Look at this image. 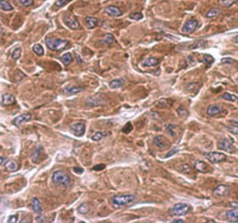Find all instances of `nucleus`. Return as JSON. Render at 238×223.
<instances>
[{
    "instance_id": "2eb2a0df",
    "label": "nucleus",
    "mask_w": 238,
    "mask_h": 223,
    "mask_svg": "<svg viewBox=\"0 0 238 223\" xmlns=\"http://www.w3.org/2000/svg\"><path fill=\"white\" fill-rule=\"evenodd\" d=\"M158 62H160V61H158L156 58L149 56V58H147L145 60H143L140 65H142V67H155Z\"/></svg>"
},
{
    "instance_id": "c9c22d12",
    "label": "nucleus",
    "mask_w": 238,
    "mask_h": 223,
    "mask_svg": "<svg viewBox=\"0 0 238 223\" xmlns=\"http://www.w3.org/2000/svg\"><path fill=\"white\" fill-rule=\"evenodd\" d=\"M203 62H205L206 65H211L212 62H213V56L212 55H208V54H205V55H203Z\"/></svg>"
},
{
    "instance_id": "a19ab883",
    "label": "nucleus",
    "mask_w": 238,
    "mask_h": 223,
    "mask_svg": "<svg viewBox=\"0 0 238 223\" xmlns=\"http://www.w3.org/2000/svg\"><path fill=\"white\" fill-rule=\"evenodd\" d=\"M228 130H229L231 134L238 135V125H229V127H228Z\"/></svg>"
},
{
    "instance_id": "72a5a7b5",
    "label": "nucleus",
    "mask_w": 238,
    "mask_h": 223,
    "mask_svg": "<svg viewBox=\"0 0 238 223\" xmlns=\"http://www.w3.org/2000/svg\"><path fill=\"white\" fill-rule=\"evenodd\" d=\"M72 60H73V56H72L70 53H66L65 55H62V62H63L66 66H68V65L72 62Z\"/></svg>"
},
{
    "instance_id": "37998d69",
    "label": "nucleus",
    "mask_w": 238,
    "mask_h": 223,
    "mask_svg": "<svg viewBox=\"0 0 238 223\" xmlns=\"http://www.w3.org/2000/svg\"><path fill=\"white\" fill-rule=\"evenodd\" d=\"M177 114L180 116H187L188 115V111H187L186 109H183V106H180V108L177 109Z\"/></svg>"
},
{
    "instance_id": "c85d7f7f",
    "label": "nucleus",
    "mask_w": 238,
    "mask_h": 223,
    "mask_svg": "<svg viewBox=\"0 0 238 223\" xmlns=\"http://www.w3.org/2000/svg\"><path fill=\"white\" fill-rule=\"evenodd\" d=\"M0 8L2 11H12V5L6 0H0Z\"/></svg>"
},
{
    "instance_id": "5701e85b",
    "label": "nucleus",
    "mask_w": 238,
    "mask_h": 223,
    "mask_svg": "<svg viewBox=\"0 0 238 223\" xmlns=\"http://www.w3.org/2000/svg\"><path fill=\"white\" fill-rule=\"evenodd\" d=\"M1 103H2V105H11V104H13L15 103V97L12 96V94H4L2 96V99H1Z\"/></svg>"
},
{
    "instance_id": "f704fd0d",
    "label": "nucleus",
    "mask_w": 238,
    "mask_h": 223,
    "mask_svg": "<svg viewBox=\"0 0 238 223\" xmlns=\"http://www.w3.org/2000/svg\"><path fill=\"white\" fill-rule=\"evenodd\" d=\"M20 55H22V48H16V49L12 51L11 58H13V60H18V58H20Z\"/></svg>"
},
{
    "instance_id": "393cba45",
    "label": "nucleus",
    "mask_w": 238,
    "mask_h": 223,
    "mask_svg": "<svg viewBox=\"0 0 238 223\" xmlns=\"http://www.w3.org/2000/svg\"><path fill=\"white\" fill-rule=\"evenodd\" d=\"M107 136L106 131H95L92 135V140L93 141H101Z\"/></svg>"
},
{
    "instance_id": "7c9ffc66",
    "label": "nucleus",
    "mask_w": 238,
    "mask_h": 223,
    "mask_svg": "<svg viewBox=\"0 0 238 223\" xmlns=\"http://www.w3.org/2000/svg\"><path fill=\"white\" fill-rule=\"evenodd\" d=\"M72 0H56L55 1V4H54V8L55 10H57L60 7H63V6H66L67 4H69Z\"/></svg>"
},
{
    "instance_id": "a878e982",
    "label": "nucleus",
    "mask_w": 238,
    "mask_h": 223,
    "mask_svg": "<svg viewBox=\"0 0 238 223\" xmlns=\"http://www.w3.org/2000/svg\"><path fill=\"white\" fill-rule=\"evenodd\" d=\"M6 169L10 171V172H16L19 169V165L17 164L16 161H8L6 164Z\"/></svg>"
},
{
    "instance_id": "aec40b11",
    "label": "nucleus",
    "mask_w": 238,
    "mask_h": 223,
    "mask_svg": "<svg viewBox=\"0 0 238 223\" xmlns=\"http://www.w3.org/2000/svg\"><path fill=\"white\" fill-rule=\"evenodd\" d=\"M85 22H86V26H87L88 29H94V28L98 25V19L94 18V17H87V18L85 19Z\"/></svg>"
},
{
    "instance_id": "6ab92c4d",
    "label": "nucleus",
    "mask_w": 238,
    "mask_h": 223,
    "mask_svg": "<svg viewBox=\"0 0 238 223\" xmlns=\"http://www.w3.org/2000/svg\"><path fill=\"white\" fill-rule=\"evenodd\" d=\"M207 44V42L205 41H195L186 44V49H199V48H203Z\"/></svg>"
},
{
    "instance_id": "ea45409f",
    "label": "nucleus",
    "mask_w": 238,
    "mask_h": 223,
    "mask_svg": "<svg viewBox=\"0 0 238 223\" xmlns=\"http://www.w3.org/2000/svg\"><path fill=\"white\" fill-rule=\"evenodd\" d=\"M77 210H79L80 214H87V211H88V205H87V204H81Z\"/></svg>"
},
{
    "instance_id": "f03ea898",
    "label": "nucleus",
    "mask_w": 238,
    "mask_h": 223,
    "mask_svg": "<svg viewBox=\"0 0 238 223\" xmlns=\"http://www.w3.org/2000/svg\"><path fill=\"white\" fill-rule=\"evenodd\" d=\"M51 182L55 185H61V186H65V187L70 186V184H72L69 175L65 173L63 171H55L51 175Z\"/></svg>"
},
{
    "instance_id": "79ce46f5",
    "label": "nucleus",
    "mask_w": 238,
    "mask_h": 223,
    "mask_svg": "<svg viewBox=\"0 0 238 223\" xmlns=\"http://www.w3.org/2000/svg\"><path fill=\"white\" fill-rule=\"evenodd\" d=\"M23 6H31L33 4V0H18Z\"/></svg>"
},
{
    "instance_id": "f3484780",
    "label": "nucleus",
    "mask_w": 238,
    "mask_h": 223,
    "mask_svg": "<svg viewBox=\"0 0 238 223\" xmlns=\"http://www.w3.org/2000/svg\"><path fill=\"white\" fill-rule=\"evenodd\" d=\"M31 207H32V210L37 214V215H40L42 214V205H41V202H40V199L38 198H32L31 199Z\"/></svg>"
},
{
    "instance_id": "39448f33",
    "label": "nucleus",
    "mask_w": 238,
    "mask_h": 223,
    "mask_svg": "<svg viewBox=\"0 0 238 223\" xmlns=\"http://www.w3.org/2000/svg\"><path fill=\"white\" fill-rule=\"evenodd\" d=\"M198 25H199V23H198L197 19H189L183 24L182 29H181V32L185 33V35H189L197 29Z\"/></svg>"
},
{
    "instance_id": "8fccbe9b",
    "label": "nucleus",
    "mask_w": 238,
    "mask_h": 223,
    "mask_svg": "<svg viewBox=\"0 0 238 223\" xmlns=\"http://www.w3.org/2000/svg\"><path fill=\"white\" fill-rule=\"evenodd\" d=\"M74 172L76 174H81L83 172V169L82 168H79V167H74Z\"/></svg>"
},
{
    "instance_id": "4c0bfd02",
    "label": "nucleus",
    "mask_w": 238,
    "mask_h": 223,
    "mask_svg": "<svg viewBox=\"0 0 238 223\" xmlns=\"http://www.w3.org/2000/svg\"><path fill=\"white\" fill-rule=\"evenodd\" d=\"M130 19L140 20V19H143V15H142L140 12H135V13H131V15H130Z\"/></svg>"
},
{
    "instance_id": "4be33fe9",
    "label": "nucleus",
    "mask_w": 238,
    "mask_h": 223,
    "mask_svg": "<svg viewBox=\"0 0 238 223\" xmlns=\"http://www.w3.org/2000/svg\"><path fill=\"white\" fill-rule=\"evenodd\" d=\"M81 91L82 88L79 86H67L65 88V93H67V94H76V93H80Z\"/></svg>"
},
{
    "instance_id": "bb28decb",
    "label": "nucleus",
    "mask_w": 238,
    "mask_h": 223,
    "mask_svg": "<svg viewBox=\"0 0 238 223\" xmlns=\"http://www.w3.org/2000/svg\"><path fill=\"white\" fill-rule=\"evenodd\" d=\"M113 42H115V37H113L112 35L107 33V35H105V36H104V38H102L101 43H102V44H105V45H111Z\"/></svg>"
},
{
    "instance_id": "de8ad7c7",
    "label": "nucleus",
    "mask_w": 238,
    "mask_h": 223,
    "mask_svg": "<svg viewBox=\"0 0 238 223\" xmlns=\"http://www.w3.org/2000/svg\"><path fill=\"white\" fill-rule=\"evenodd\" d=\"M17 221H18V217H17V215L10 216V217H8V220H7L8 223H13V222H17Z\"/></svg>"
},
{
    "instance_id": "412c9836",
    "label": "nucleus",
    "mask_w": 238,
    "mask_h": 223,
    "mask_svg": "<svg viewBox=\"0 0 238 223\" xmlns=\"http://www.w3.org/2000/svg\"><path fill=\"white\" fill-rule=\"evenodd\" d=\"M195 169H197L198 172L205 173L206 171L208 169V167H207V165H206L204 161H201V160H198V161H195Z\"/></svg>"
},
{
    "instance_id": "9d476101",
    "label": "nucleus",
    "mask_w": 238,
    "mask_h": 223,
    "mask_svg": "<svg viewBox=\"0 0 238 223\" xmlns=\"http://www.w3.org/2000/svg\"><path fill=\"white\" fill-rule=\"evenodd\" d=\"M154 144H155L158 149H165L169 146V142H168V140H167L164 136L157 135V136L154 137Z\"/></svg>"
},
{
    "instance_id": "864d4df0",
    "label": "nucleus",
    "mask_w": 238,
    "mask_h": 223,
    "mask_svg": "<svg viewBox=\"0 0 238 223\" xmlns=\"http://www.w3.org/2000/svg\"><path fill=\"white\" fill-rule=\"evenodd\" d=\"M230 207H232V208H238V203H230Z\"/></svg>"
},
{
    "instance_id": "09e8293b",
    "label": "nucleus",
    "mask_w": 238,
    "mask_h": 223,
    "mask_svg": "<svg viewBox=\"0 0 238 223\" xmlns=\"http://www.w3.org/2000/svg\"><path fill=\"white\" fill-rule=\"evenodd\" d=\"M104 168H105V165H97L93 167L94 171H101V169H104Z\"/></svg>"
},
{
    "instance_id": "ddd939ff",
    "label": "nucleus",
    "mask_w": 238,
    "mask_h": 223,
    "mask_svg": "<svg viewBox=\"0 0 238 223\" xmlns=\"http://www.w3.org/2000/svg\"><path fill=\"white\" fill-rule=\"evenodd\" d=\"M31 114H24V115H19L17 116L16 118H15V121H13V124L15 125H20V124L25 123V122H29L30 119H31Z\"/></svg>"
},
{
    "instance_id": "423d86ee",
    "label": "nucleus",
    "mask_w": 238,
    "mask_h": 223,
    "mask_svg": "<svg viewBox=\"0 0 238 223\" xmlns=\"http://www.w3.org/2000/svg\"><path fill=\"white\" fill-rule=\"evenodd\" d=\"M205 157L207 160H210L211 162H214V164H219L222 161H225L226 160V157L225 154L223 153H217V152H210V153H206Z\"/></svg>"
},
{
    "instance_id": "a18cd8bd",
    "label": "nucleus",
    "mask_w": 238,
    "mask_h": 223,
    "mask_svg": "<svg viewBox=\"0 0 238 223\" xmlns=\"http://www.w3.org/2000/svg\"><path fill=\"white\" fill-rule=\"evenodd\" d=\"M198 86H199L198 84H189L188 86L186 87V91H188V92L192 91V90H194V88H198Z\"/></svg>"
},
{
    "instance_id": "473e14b6",
    "label": "nucleus",
    "mask_w": 238,
    "mask_h": 223,
    "mask_svg": "<svg viewBox=\"0 0 238 223\" xmlns=\"http://www.w3.org/2000/svg\"><path fill=\"white\" fill-rule=\"evenodd\" d=\"M219 15V10L218 8H211L206 12V18H214Z\"/></svg>"
},
{
    "instance_id": "49530a36",
    "label": "nucleus",
    "mask_w": 238,
    "mask_h": 223,
    "mask_svg": "<svg viewBox=\"0 0 238 223\" xmlns=\"http://www.w3.org/2000/svg\"><path fill=\"white\" fill-rule=\"evenodd\" d=\"M222 63H224V65H226V63H233V58H222Z\"/></svg>"
},
{
    "instance_id": "20e7f679",
    "label": "nucleus",
    "mask_w": 238,
    "mask_h": 223,
    "mask_svg": "<svg viewBox=\"0 0 238 223\" xmlns=\"http://www.w3.org/2000/svg\"><path fill=\"white\" fill-rule=\"evenodd\" d=\"M190 207L188 204H183V203H177L169 210V215L170 216H182L186 215L187 212H189Z\"/></svg>"
},
{
    "instance_id": "6e6552de",
    "label": "nucleus",
    "mask_w": 238,
    "mask_h": 223,
    "mask_svg": "<svg viewBox=\"0 0 238 223\" xmlns=\"http://www.w3.org/2000/svg\"><path fill=\"white\" fill-rule=\"evenodd\" d=\"M63 22H65V24H66L69 29H73V30H77V29H80V24H79V22H77V20H76L73 16H70V15H67V16H65Z\"/></svg>"
},
{
    "instance_id": "a211bd4d",
    "label": "nucleus",
    "mask_w": 238,
    "mask_h": 223,
    "mask_svg": "<svg viewBox=\"0 0 238 223\" xmlns=\"http://www.w3.org/2000/svg\"><path fill=\"white\" fill-rule=\"evenodd\" d=\"M226 220L229 222H238V210L233 209V210H229L226 212Z\"/></svg>"
},
{
    "instance_id": "6e6d98bb",
    "label": "nucleus",
    "mask_w": 238,
    "mask_h": 223,
    "mask_svg": "<svg viewBox=\"0 0 238 223\" xmlns=\"http://www.w3.org/2000/svg\"><path fill=\"white\" fill-rule=\"evenodd\" d=\"M2 164H4V159H2V157H0V166L2 165Z\"/></svg>"
},
{
    "instance_id": "0eeeda50",
    "label": "nucleus",
    "mask_w": 238,
    "mask_h": 223,
    "mask_svg": "<svg viewBox=\"0 0 238 223\" xmlns=\"http://www.w3.org/2000/svg\"><path fill=\"white\" fill-rule=\"evenodd\" d=\"M72 131L77 137L82 136L85 134V131H86V124H85V122H77V123L72 124Z\"/></svg>"
},
{
    "instance_id": "f257e3e1",
    "label": "nucleus",
    "mask_w": 238,
    "mask_h": 223,
    "mask_svg": "<svg viewBox=\"0 0 238 223\" xmlns=\"http://www.w3.org/2000/svg\"><path fill=\"white\" fill-rule=\"evenodd\" d=\"M135 199H136V196L131 195V193H129V195H117V196L111 198V203L115 208H123L132 203Z\"/></svg>"
},
{
    "instance_id": "1a4fd4ad",
    "label": "nucleus",
    "mask_w": 238,
    "mask_h": 223,
    "mask_svg": "<svg viewBox=\"0 0 238 223\" xmlns=\"http://www.w3.org/2000/svg\"><path fill=\"white\" fill-rule=\"evenodd\" d=\"M218 148L228 153H232L235 148H233V143L231 140H222L218 142Z\"/></svg>"
},
{
    "instance_id": "7ed1b4c3",
    "label": "nucleus",
    "mask_w": 238,
    "mask_h": 223,
    "mask_svg": "<svg viewBox=\"0 0 238 223\" xmlns=\"http://www.w3.org/2000/svg\"><path fill=\"white\" fill-rule=\"evenodd\" d=\"M45 43L48 45V48H50L51 50H55V51H58V50L65 49L67 45H68V42L65 41V40H58V38H47L45 40Z\"/></svg>"
},
{
    "instance_id": "dca6fc26",
    "label": "nucleus",
    "mask_w": 238,
    "mask_h": 223,
    "mask_svg": "<svg viewBox=\"0 0 238 223\" xmlns=\"http://www.w3.org/2000/svg\"><path fill=\"white\" fill-rule=\"evenodd\" d=\"M105 11H106L107 15H110V16H112V17L122 16V11H120V8L117 7V6H107Z\"/></svg>"
},
{
    "instance_id": "3c124183",
    "label": "nucleus",
    "mask_w": 238,
    "mask_h": 223,
    "mask_svg": "<svg viewBox=\"0 0 238 223\" xmlns=\"http://www.w3.org/2000/svg\"><path fill=\"white\" fill-rule=\"evenodd\" d=\"M176 152H177V149H173V150H170V152H169V154H167V155H165V157H172L173 154H175Z\"/></svg>"
},
{
    "instance_id": "cd10ccee",
    "label": "nucleus",
    "mask_w": 238,
    "mask_h": 223,
    "mask_svg": "<svg viewBox=\"0 0 238 223\" xmlns=\"http://www.w3.org/2000/svg\"><path fill=\"white\" fill-rule=\"evenodd\" d=\"M222 98L225 100H229V101H237V96L232 94V93H229V92H224L222 94Z\"/></svg>"
},
{
    "instance_id": "e433bc0d",
    "label": "nucleus",
    "mask_w": 238,
    "mask_h": 223,
    "mask_svg": "<svg viewBox=\"0 0 238 223\" xmlns=\"http://www.w3.org/2000/svg\"><path fill=\"white\" fill-rule=\"evenodd\" d=\"M180 172H182V173L185 174H189L192 172V168H190V166L187 165V164H183V165H181L180 167Z\"/></svg>"
},
{
    "instance_id": "603ef678",
    "label": "nucleus",
    "mask_w": 238,
    "mask_h": 223,
    "mask_svg": "<svg viewBox=\"0 0 238 223\" xmlns=\"http://www.w3.org/2000/svg\"><path fill=\"white\" fill-rule=\"evenodd\" d=\"M172 222H174V223H183L185 221H183V220H173Z\"/></svg>"
},
{
    "instance_id": "2f4dec72",
    "label": "nucleus",
    "mask_w": 238,
    "mask_h": 223,
    "mask_svg": "<svg viewBox=\"0 0 238 223\" xmlns=\"http://www.w3.org/2000/svg\"><path fill=\"white\" fill-rule=\"evenodd\" d=\"M32 50L35 54H37V55H40V56L44 55V49H43V47H42L41 44H33Z\"/></svg>"
},
{
    "instance_id": "c756f323",
    "label": "nucleus",
    "mask_w": 238,
    "mask_h": 223,
    "mask_svg": "<svg viewBox=\"0 0 238 223\" xmlns=\"http://www.w3.org/2000/svg\"><path fill=\"white\" fill-rule=\"evenodd\" d=\"M177 127L175 125V124H169L168 127H167V131H168V134H170L172 136H176L177 135Z\"/></svg>"
},
{
    "instance_id": "4468645a",
    "label": "nucleus",
    "mask_w": 238,
    "mask_h": 223,
    "mask_svg": "<svg viewBox=\"0 0 238 223\" xmlns=\"http://www.w3.org/2000/svg\"><path fill=\"white\" fill-rule=\"evenodd\" d=\"M220 114H225V111L222 110L218 105H210L208 109H207V115L211 116V117L218 116V115H220Z\"/></svg>"
},
{
    "instance_id": "58836bf2",
    "label": "nucleus",
    "mask_w": 238,
    "mask_h": 223,
    "mask_svg": "<svg viewBox=\"0 0 238 223\" xmlns=\"http://www.w3.org/2000/svg\"><path fill=\"white\" fill-rule=\"evenodd\" d=\"M236 0H219V2H220V5L224 6V7H229L231 6L233 2H235Z\"/></svg>"
},
{
    "instance_id": "b1692460",
    "label": "nucleus",
    "mask_w": 238,
    "mask_h": 223,
    "mask_svg": "<svg viewBox=\"0 0 238 223\" xmlns=\"http://www.w3.org/2000/svg\"><path fill=\"white\" fill-rule=\"evenodd\" d=\"M125 80L124 79H117V80H112L110 83V87L111 88H119V87H123Z\"/></svg>"
},
{
    "instance_id": "f8f14e48",
    "label": "nucleus",
    "mask_w": 238,
    "mask_h": 223,
    "mask_svg": "<svg viewBox=\"0 0 238 223\" xmlns=\"http://www.w3.org/2000/svg\"><path fill=\"white\" fill-rule=\"evenodd\" d=\"M42 159H44V154H43V148L41 146H38L37 149L33 152L32 157H31V161L35 164H40L42 161Z\"/></svg>"
},
{
    "instance_id": "9b49d317",
    "label": "nucleus",
    "mask_w": 238,
    "mask_h": 223,
    "mask_svg": "<svg viewBox=\"0 0 238 223\" xmlns=\"http://www.w3.org/2000/svg\"><path fill=\"white\" fill-rule=\"evenodd\" d=\"M213 192L215 196L226 197V196H229V193H230V187H229L228 185H219V186H217V187L214 189Z\"/></svg>"
},
{
    "instance_id": "5fc2aeb1",
    "label": "nucleus",
    "mask_w": 238,
    "mask_h": 223,
    "mask_svg": "<svg viewBox=\"0 0 238 223\" xmlns=\"http://www.w3.org/2000/svg\"><path fill=\"white\" fill-rule=\"evenodd\" d=\"M232 41L235 42V43H238V35H237V36H235V37H233V40H232Z\"/></svg>"
},
{
    "instance_id": "c03bdc74",
    "label": "nucleus",
    "mask_w": 238,
    "mask_h": 223,
    "mask_svg": "<svg viewBox=\"0 0 238 223\" xmlns=\"http://www.w3.org/2000/svg\"><path fill=\"white\" fill-rule=\"evenodd\" d=\"M132 124L131 123H127L125 127L123 128V132H130V131H132Z\"/></svg>"
}]
</instances>
